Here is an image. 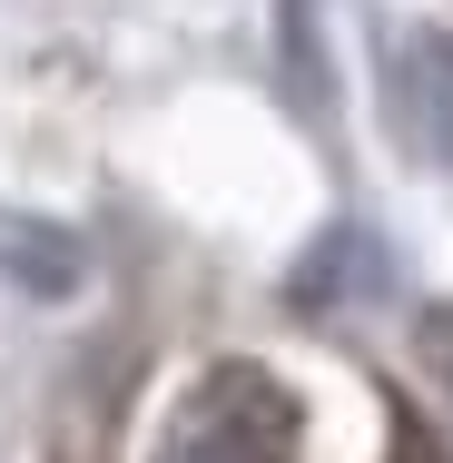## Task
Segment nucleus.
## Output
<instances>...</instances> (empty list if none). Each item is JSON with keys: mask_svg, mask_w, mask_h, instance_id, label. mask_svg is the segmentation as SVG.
Instances as JSON below:
<instances>
[{"mask_svg": "<svg viewBox=\"0 0 453 463\" xmlns=\"http://www.w3.org/2000/svg\"><path fill=\"white\" fill-rule=\"evenodd\" d=\"M414 345H424V374L453 394V306H434V316H424V335H414Z\"/></svg>", "mask_w": 453, "mask_h": 463, "instance_id": "f257e3e1", "label": "nucleus"}]
</instances>
